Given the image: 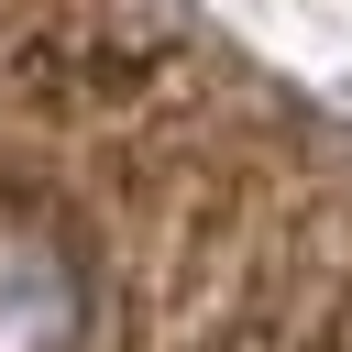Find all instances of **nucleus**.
<instances>
[{
	"instance_id": "f257e3e1",
	"label": "nucleus",
	"mask_w": 352,
	"mask_h": 352,
	"mask_svg": "<svg viewBox=\"0 0 352 352\" xmlns=\"http://www.w3.org/2000/svg\"><path fill=\"white\" fill-rule=\"evenodd\" d=\"M88 341V264L66 231L0 209V352H77Z\"/></svg>"
}]
</instances>
